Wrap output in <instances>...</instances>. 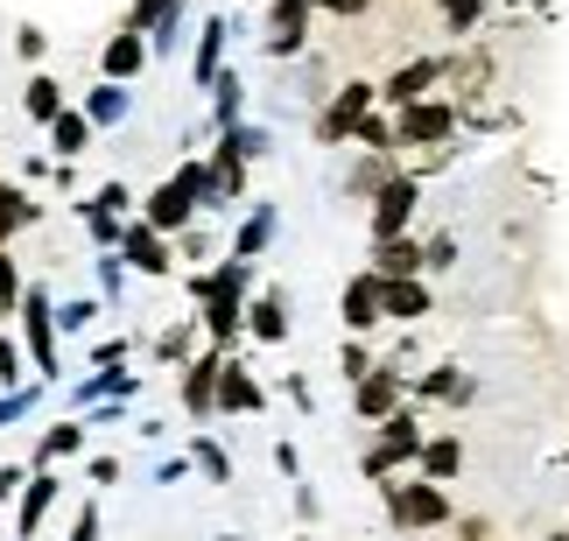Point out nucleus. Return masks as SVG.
<instances>
[{"label":"nucleus","mask_w":569,"mask_h":541,"mask_svg":"<svg viewBox=\"0 0 569 541\" xmlns=\"http://www.w3.org/2000/svg\"><path fill=\"white\" fill-rule=\"evenodd\" d=\"M457 134V106L443 99H415L393 113V148H443Z\"/></svg>","instance_id":"obj_4"},{"label":"nucleus","mask_w":569,"mask_h":541,"mask_svg":"<svg viewBox=\"0 0 569 541\" xmlns=\"http://www.w3.org/2000/svg\"><path fill=\"white\" fill-rule=\"evenodd\" d=\"M92 134H99V127L84 120V106H63V113L50 120V148H57V162H78L84 148H92Z\"/></svg>","instance_id":"obj_22"},{"label":"nucleus","mask_w":569,"mask_h":541,"mask_svg":"<svg viewBox=\"0 0 569 541\" xmlns=\"http://www.w3.org/2000/svg\"><path fill=\"white\" fill-rule=\"evenodd\" d=\"M338 317H345V331H352V338H366V331L380 323V274H373V268L345 281V295H338Z\"/></svg>","instance_id":"obj_12"},{"label":"nucleus","mask_w":569,"mask_h":541,"mask_svg":"<svg viewBox=\"0 0 569 541\" xmlns=\"http://www.w3.org/2000/svg\"><path fill=\"white\" fill-rule=\"evenodd\" d=\"M63 541H99V507H78V528L63 534Z\"/></svg>","instance_id":"obj_49"},{"label":"nucleus","mask_w":569,"mask_h":541,"mask_svg":"<svg viewBox=\"0 0 569 541\" xmlns=\"http://www.w3.org/2000/svg\"><path fill=\"white\" fill-rule=\"evenodd\" d=\"M148 36H134V29H120V36H106V50H99V71L113 78V84H134L141 71H148Z\"/></svg>","instance_id":"obj_14"},{"label":"nucleus","mask_w":569,"mask_h":541,"mask_svg":"<svg viewBox=\"0 0 569 541\" xmlns=\"http://www.w3.org/2000/svg\"><path fill=\"white\" fill-rule=\"evenodd\" d=\"M239 113H247V78H239V71H218V84H211V120H218V134H226V127H239Z\"/></svg>","instance_id":"obj_29"},{"label":"nucleus","mask_w":569,"mask_h":541,"mask_svg":"<svg viewBox=\"0 0 569 541\" xmlns=\"http://www.w3.org/2000/svg\"><path fill=\"white\" fill-rule=\"evenodd\" d=\"M177 8H183V0H134V14H127V29H134V36H156V29H162V21L177 14Z\"/></svg>","instance_id":"obj_36"},{"label":"nucleus","mask_w":569,"mask_h":541,"mask_svg":"<svg viewBox=\"0 0 569 541\" xmlns=\"http://www.w3.org/2000/svg\"><path fill=\"white\" fill-rule=\"evenodd\" d=\"M92 317H99V302L92 295H78V302H57V331H92Z\"/></svg>","instance_id":"obj_39"},{"label":"nucleus","mask_w":569,"mask_h":541,"mask_svg":"<svg viewBox=\"0 0 569 541\" xmlns=\"http://www.w3.org/2000/svg\"><path fill=\"white\" fill-rule=\"evenodd\" d=\"M352 141H359V148H387V156H393V120H380V113H366V120L352 127Z\"/></svg>","instance_id":"obj_41"},{"label":"nucleus","mask_w":569,"mask_h":541,"mask_svg":"<svg viewBox=\"0 0 569 541\" xmlns=\"http://www.w3.org/2000/svg\"><path fill=\"white\" fill-rule=\"evenodd\" d=\"M302 541H310V534H302Z\"/></svg>","instance_id":"obj_57"},{"label":"nucleus","mask_w":569,"mask_h":541,"mask_svg":"<svg viewBox=\"0 0 569 541\" xmlns=\"http://www.w3.org/2000/svg\"><path fill=\"white\" fill-rule=\"evenodd\" d=\"M268 394H260V380L247 373V359L226 352V373H218V415H260Z\"/></svg>","instance_id":"obj_13"},{"label":"nucleus","mask_w":569,"mask_h":541,"mask_svg":"<svg viewBox=\"0 0 569 541\" xmlns=\"http://www.w3.org/2000/svg\"><path fill=\"white\" fill-rule=\"evenodd\" d=\"M443 78V63L436 57H415V63H401V71H393L387 84H380V99L393 106V113H401V106H415V99H429V84Z\"/></svg>","instance_id":"obj_17"},{"label":"nucleus","mask_w":569,"mask_h":541,"mask_svg":"<svg viewBox=\"0 0 569 541\" xmlns=\"http://www.w3.org/2000/svg\"><path fill=\"white\" fill-rule=\"evenodd\" d=\"M190 464L204 471L211 485H232V458H226V450H218V437H190Z\"/></svg>","instance_id":"obj_32"},{"label":"nucleus","mask_w":569,"mask_h":541,"mask_svg":"<svg viewBox=\"0 0 569 541\" xmlns=\"http://www.w3.org/2000/svg\"><path fill=\"white\" fill-rule=\"evenodd\" d=\"M422 268H429V261H422V247H415L408 232H401V240H380V247H373V274H380V281H415Z\"/></svg>","instance_id":"obj_23"},{"label":"nucleus","mask_w":569,"mask_h":541,"mask_svg":"<svg viewBox=\"0 0 569 541\" xmlns=\"http://www.w3.org/2000/svg\"><path fill=\"white\" fill-rule=\"evenodd\" d=\"M352 408H359V422H387L393 408H401V373H393V365H373V373L352 387Z\"/></svg>","instance_id":"obj_15"},{"label":"nucleus","mask_w":569,"mask_h":541,"mask_svg":"<svg viewBox=\"0 0 569 541\" xmlns=\"http://www.w3.org/2000/svg\"><path fill=\"white\" fill-rule=\"evenodd\" d=\"M42 394H50V380H29V387H14V394H0V429H14V422H29Z\"/></svg>","instance_id":"obj_34"},{"label":"nucleus","mask_w":569,"mask_h":541,"mask_svg":"<svg viewBox=\"0 0 569 541\" xmlns=\"http://www.w3.org/2000/svg\"><path fill=\"white\" fill-rule=\"evenodd\" d=\"M443 21H450L457 36H465V29H478V0H443Z\"/></svg>","instance_id":"obj_46"},{"label":"nucleus","mask_w":569,"mask_h":541,"mask_svg":"<svg viewBox=\"0 0 569 541\" xmlns=\"http://www.w3.org/2000/svg\"><path fill=\"white\" fill-rule=\"evenodd\" d=\"M156 359H162V365H183V359H190V317L169 323V331L156 338Z\"/></svg>","instance_id":"obj_40"},{"label":"nucleus","mask_w":569,"mask_h":541,"mask_svg":"<svg viewBox=\"0 0 569 541\" xmlns=\"http://www.w3.org/2000/svg\"><path fill=\"white\" fill-rule=\"evenodd\" d=\"M317 8H323V14H338V21H352V14L373 8V0H317Z\"/></svg>","instance_id":"obj_52"},{"label":"nucleus","mask_w":569,"mask_h":541,"mask_svg":"<svg viewBox=\"0 0 569 541\" xmlns=\"http://www.w3.org/2000/svg\"><path fill=\"white\" fill-rule=\"evenodd\" d=\"M120 261L134 268V274H169L177 268V253H169V240L148 219H127V232H120Z\"/></svg>","instance_id":"obj_10"},{"label":"nucleus","mask_w":569,"mask_h":541,"mask_svg":"<svg viewBox=\"0 0 569 541\" xmlns=\"http://www.w3.org/2000/svg\"><path fill=\"white\" fill-rule=\"evenodd\" d=\"M401 177V169H393V156L387 148H366V156L352 162V177H345V190H352V198H380V190Z\"/></svg>","instance_id":"obj_25"},{"label":"nucleus","mask_w":569,"mask_h":541,"mask_svg":"<svg viewBox=\"0 0 569 541\" xmlns=\"http://www.w3.org/2000/svg\"><path fill=\"white\" fill-rule=\"evenodd\" d=\"M429 310H436V295H429L422 274H415V281H380V317L415 323V317H429Z\"/></svg>","instance_id":"obj_18"},{"label":"nucleus","mask_w":569,"mask_h":541,"mask_svg":"<svg viewBox=\"0 0 569 541\" xmlns=\"http://www.w3.org/2000/svg\"><path fill=\"white\" fill-rule=\"evenodd\" d=\"M380 492H387V521L401 528V534H415V528H443V521H450V492L429 485V479H415V485L380 479Z\"/></svg>","instance_id":"obj_2"},{"label":"nucleus","mask_w":569,"mask_h":541,"mask_svg":"<svg viewBox=\"0 0 569 541\" xmlns=\"http://www.w3.org/2000/svg\"><path fill=\"white\" fill-rule=\"evenodd\" d=\"M274 471H281V479H296V471H302V458H296V443H274Z\"/></svg>","instance_id":"obj_53"},{"label":"nucleus","mask_w":569,"mask_h":541,"mask_svg":"<svg viewBox=\"0 0 569 541\" xmlns=\"http://www.w3.org/2000/svg\"><path fill=\"white\" fill-rule=\"evenodd\" d=\"M183 471H190V458H162V464H156V485H177Z\"/></svg>","instance_id":"obj_54"},{"label":"nucleus","mask_w":569,"mask_h":541,"mask_svg":"<svg viewBox=\"0 0 569 541\" xmlns=\"http://www.w3.org/2000/svg\"><path fill=\"white\" fill-rule=\"evenodd\" d=\"M415 464H422V479H429V485H450L457 471H465V443H457V437H429Z\"/></svg>","instance_id":"obj_27"},{"label":"nucleus","mask_w":569,"mask_h":541,"mask_svg":"<svg viewBox=\"0 0 569 541\" xmlns=\"http://www.w3.org/2000/svg\"><path fill=\"white\" fill-rule=\"evenodd\" d=\"M218 541H239V534H218Z\"/></svg>","instance_id":"obj_56"},{"label":"nucleus","mask_w":569,"mask_h":541,"mask_svg":"<svg viewBox=\"0 0 569 541\" xmlns=\"http://www.w3.org/2000/svg\"><path fill=\"white\" fill-rule=\"evenodd\" d=\"M141 394V373H127V365H92L78 387H71V415H84V408L99 401H134Z\"/></svg>","instance_id":"obj_9"},{"label":"nucleus","mask_w":569,"mask_h":541,"mask_svg":"<svg viewBox=\"0 0 569 541\" xmlns=\"http://www.w3.org/2000/svg\"><path fill=\"white\" fill-rule=\"evenodd\" d=\"M274 204H253L247 219H239V232H232V261H260V253L274 247Z\"/></svg>","instance_id":"obj_21"},{"label":"nucleus","mask_w":569,"mask_h":541,"mask_svg":"<svg viewBox=\"0 0 569 541\" xmlns=\"http://www.w3.org/2000/svg\"><path fill=\"white\" fill-rule=\"evenodd\" d=\"M84 437H92V429H84V415H63L57 429H42V443H36V464H29V471H50V464H63V458H78Z\"/></svg>","instance_id":"obj_20"},{"label":"nucleus","mask_w":569,"mask_h":541,"mask_svg":"<svg viewBox=\"0 0 569 541\" xmlns=\"http://www.w3.org/2000/svg\"><path fill=\"white\" fill-rule=\"evenodd\" d=\"M84 471H92V485H120V458H92Z\"/></svg>","instance_id":"obj_51"},{"label":"nucleus","mask_w":569,"mask_h":541,"mask_svg":"<svg viewBox=\"0 0 569 541\" xmlns=\"http://www.w3.org/2000/svg\"><path fill=\"white\" fill-rule=\"evenodd\" d=\"M218 148H226V156H239V162H260L274 148V134L268 127H253V120H239V127H226V134H218Z\"/></svg>","instance_id":"obj_30"},{"label":"nucleus","mask_w":569,"mask_h":541,"mask_svg":"<svg viewBox=\"0 0 569 541\" xmlns=\"http://www.w3.org/2000/svg\"><path fill=\"white\" fill-rule=\"evenodd\" d=\"M21 485H29V471H21V464H0V507H8Z\"/></svg>","instance_id":"obj_50"},{"label":"nucleus","mask_w":569,"mask_h":541,"mask_svg":"<svg viewBox=\"0 0 569 541\" xmlns=\"http://www.w3.org/2000/svg\"><path fill=\"white\" fill-rule=\"evenodd\" d=\"M14 387H29V380H21V344L0 338V394H14Z\"/></svg>","instance_id":"obj_44"},{"label":"nucleus","mask_w":569,"mask_h":541,"mask_svg":"<svg viewBox=\"0 0 569 541\" xmlns=\"http://www.w3.org/2000/svg\"><path fill=\"white\" fill-rule=\"evenodd\" d=\"M422 261L429 268H457V240H450V232H436V240L422 247Z\"/></svg>","instance_id":"obj_47"},{"label":"nucleus","mask_w":569,"mask_h":541,"mask_svg":"<svg viewBox=\"0 0 569 541\" xmlns=\"http://www.w3.org/2000/svg\"><path fill=\"white\" fill-rule=\"evenodd\" d=\"M21 226H36V204H29V198H21V190H14V183H0V247H8V240H14V232H21Z\"/></svg>","instance_id":"obj_33"},{"label":"nucleus","mask_w":569,"mask_h":541,"mask_svg":"<svg viewBox=\"0 0 569 541\" xmlns=\"http://www.w3.org/2000/svg\"><path fill=\"white\" fill-rule=\"evenodd\" d=\"M415 204H422V183L401 169V177H393L380 198H373V247H380V240H401V232L415 226Z\"/></svg>","instance_id":"obj_6"},{"label":"nucleus","mask_w":569,"mask_h":541,"mask_svg":"<svg viewBox=\"0 0 569 541\" xmlns=\"http://www.w3.org/2000/svg\"><path fill=\"white\" fill-rule=\"evenodd\" d=\"M0 317H21V268L8 247H0Z\"/></svg>","instance_id":"obj_38"},{"label":"nucleus","mask_w":569,"mask_h":541,"mask_svg":"<svg viewBox=\"0 0 569 541\" xmlns=\"http://www.w3.org/2000/svg\"><path fill=\"white\" fill-rule=\"evenodd\" d=\"M338 365H345V380H352V387H359V380H366V373H373V365H380V359H373V352H366V344H359V338H345V352H338Z\"/></svg>","instance_id":"obj_43"},{"label":"nucleus","mask_w":569,"mask_h":541,"mask_svg":"<svg viewBox=\"0 0 569 541\" xmlns=\"http://www.w3.org/2000/svg\"><path fill=\"white\" fill-rule=\"evenodd\" d=\"M247 331L260 344H281V338H289V302H281V289H268V295L247 302Z\"/></svg>","instance_id":"obj_26"},{"label":"nucleus","mask_w":569,"mask_h":541,"mask_svg":"<svg viewBox=\"0 0 569 541\" xmlns=\"http://www.w3.org/2000/svg\"><path fill=\"white\" fill-rule=\"evenodd\" d=\"M21 352H29V365L57 387V295L42 289V281L21 289Z\"/></svg>","instance_id":"obj_1"},{"label":"nucleus","mask_w":569,"mask_h":541,"mask_svg":"<svg viewBox=\"0 0 569 541\" xmlns=\"http://www.w3.org/2000/svg\"><path fill=\"white\" fill-rule=\"evenodd\" d=\"M226 8H232V0H226Z\"/></svg>","instance_id":"obj_58"},{"label":"nucleus","mask_w":569,"mask_h":541,"mask_svg":"<svg viewBox=\"0 0 569 541\" xmlns=\"http://www.w3.org/2000/svg\"><path fill=\"white\" fill-rule=\"evenodd\" d=\"M226 36H232V21L226 14H211L204 29H197V57H190V84H218V71H226Z\"/></svg>","instance_id":"obj_16"},{"label":"nucleus","mask_w":569,"mask_h":541,"mask_svg":"<svg viewBox=\"0 0 569 541\" xmlns=\"http://www.w3.org/2000/svg\"><path fill=\"white\" fill-rule=\"evenodd\" d=\"M92 204H99V211H113V219H134V190H127L120 177H113V183H99V198H92Z\"/></svg>","instance_id":"obj_42"},{"label":"nucleus","mask_w":569,"mask_h":541,"mask_svg":"<svg viewBox=\"0 0 569 541\" xmlns=\"http://www.w3.org/2000/svg\"><path fill=\"white\" fill-rule=\"evenodd\" d=\"M310 14H317V0H274L268 8V57H302Z\"/></svg>","instance_id":"obj_8"},{"label":"nucleus","mask_w":569,"mask_h":541,"mask_svg":"<svg viewBox=\"0 0 569 541\" xmlns=\"http://www.w3.org/2000/svg\"><path fill=\"white\" fill-rule=\"evenodd\" d=\"M197 323H204V331H211V344L226 352V344H232L239 331H247V295H211V302H204V317H197Z\"/></svg>","instance_id":"obj_24"},{"label":"nucleus","mask_w":569,"mask_h":541,"mask_svg":"<svg viewBox=\"0 0 569 541\" xmlns=\"http://www.w3.org/2000/svg\"><path fill=\"white\" fill-rule=\"evenodd\" d=\"M422 422H415V408H393V415L380 422V443L366 450V479H393L401 464H415L422 458Z\"/></svg>","instance_id":"obj_3"},{"label":"nucleus","mask_w":569,"mask_h":541,"mask_svg":"<svg viewBox=\"0 0 569 541\" xmlns=\"http://www.w3.org/2000/svg\"><path fill=\"white\" fill-rule=\"evenodd\" d=\"M63 106H71V99H63V84H57L50 71H36L29 84H21V113H29V120H42V127H50V120L63 113Z\"/></svg>","instance_id":"obj_28"},{"label":"nucleus","mask_w":569,"mask_h":541,"mask_svg":"<svg viewBox=\"0 0 569 541\" xmlns=\"http://www.w3.org/2000/svg\"><path fill=\"white\" fill-rule=\"evenodd\" d=\"M127 352H134V344H127V338H106L99 352H92V365H127Z\"/></svg>","instance_id":"obj_48"},{"label":"nucleus","mask_w":569,"mask_h":541,"mask_svg":"<svg viewBox=\"0 0 569 541\" xmlns=\"http://www.w3.org/2000/svg\"><path fill=\"white\" fill-rule=\"evenodd\" d=\"M78 106H84V120H92V127H120L127 113H134V84H113V78H99V84H92V92H84Z\"/></svg>","instance_id":"obj_19"},{"label":"nucleus","mask_w":569,"mask_h":541,"mask_svg":"<svg viewBox=\"0 0 569 541\" xmlns=\"http://www.w3.org/2000/svg\"><path fill=\"white\" fill-rule=\"evenodd\" d=\"M373 99H380V84H366V78H352V84H338V99L317 113V134L323 141H352V127L373 113Z\"/></svg>","instance_id":"obj_5"},{"label":"nucleus","mask_w":569,"mask_h":541,"mask_svg":"<svg viewBox=\"0 0 569 541\" xmlns=\"http://www.w3.org/2000/svg\"><path fill=\"white\" fill-rule=\"evenodd\" d=\"M218 373H226V352H218V344H211V352H197V359L183 365V408H190L197 422L218 415Z\"/></svg>","instance_id":"obj_11"},{"label":"nucleus","mask_w":569,"mask_h":541,"mask_svg":"<svg viewBox=\"0 0 569 541\" xmlns=\"http://www.w3.org/2000/svg\"><path fill=\"white\" fill-rule=\"evenodd\" d=\"M57 500H63V479H57V464H50V471H29V485H21V507H14V541H36Z\"/></svg>","instance_id":"obj_7"},{"label":"nucleus","mask_w":569,"mask_h":541,"mask_svg":"<svg viewBox=\"0 0 569 541\" xmlns=\"http://www.w3.org/2000/svg\"><path fill=\"white\" fill-rule=\"evenodd\" d=\"M92 274H99V295H106V302H120V295H127V261H120V247L92 253Z\"/></svg>","instance_id":"obj_35"},{"label":"nucleus","mask_w":569,"mask_h":541,"mask_svg":"<svg viewBox=\"0 0 569 541\" xmlns=\"http://www.w3.org/2000/svg\"><path fill=\"white\" fill-rule=\"evenodd\" d=\"M549 541H569V528H562V534H549Z\"/></svg>","instance_id":"obj_55"},{"label":"nucleus","mask_w":569,"mask_h":541,"mask_svg":"<svg viewBox=\"0 0 569 541\" xmlns=\"http://www.w3.org/2000/svg\"><path fill=\"white\" fill-rule=\"evenodd\" d=\"M14 50H21V63H42V50H50V36H42L36 21H21V29H14Z\"/></svg>","instance_id":"obj_45"},{"label":"nucleus","mask_w":569,"mask_h":541,"mask_svg":"<svg viewBox=\"0 0 569 541\" xmlns=\"http://www.w3.org/2000/svg\"><path fill=\"white\" fill-rule=\"evenodd\" d=\"M415 394H422V401H471V380L457 373V365H436V373L415 380Z\"/></svg>","instance_id":"obj_31"},{"label":"nucleus","mask_w":569,"mask_h":541,"mask_svg":"<svg viewBox=\"0 0 569 541\" xmlns=\"http://www.w3.org/2000/svg\"><path fill=\"white\" fill-rule=\"evenodd\" d=\"M84 232H92V247L106 253V247H120V232H127V219H113V211H99V204H84Z\"/></svg>","instance_id":"obj_37"}]
</instances>
